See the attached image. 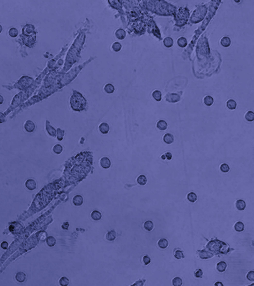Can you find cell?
Returning a JSON list of instances; mask_svg holds the SVG:
<instances>
[{
	"label": "cell",
	"instance_id": "cell-4",
	"mask_svg": "<svg viewBox=\"0 0 254 286\" xmlns=\"http://www.w3.org/2000/svg\"><path fill=\"white\" fill-rule=\"evenodd\" d=\"M73 203L75 206H80L83 203V198L80 195H76L73 198Z\"/></svg>",
	"mask_w": 254,
	"mask_h": 286
},
{
	"label": "cell",
	"instance_id": "cell-14",
	"mask_svg": "<svg viewBox=\"0 0 254 286\" xmlns=\"http://www.w3.org/2000/svg\"><path fill=\"white\" fill-rule=\"evenodd\" d=\"M16 279L17 282L23 283L25 281L26 279V275L25 273L22 272H18L16 275Z\"/></svg>",
	"mask_w": 254,
	"mask_h": 286
},
{
	"label": "cell",
	"instance_id": "cell-40",
	"mask_svg": "<svg viewBox=\"0 0 254 286\" xmlns=\"http://www.w3.org/2000/svg\"><path fill=\"white\" fill-rule=\"evenodd\" d=\"M203 275V272L200 269L197 270L195 273V276L197 278H202Z\"/></svg>",
	"mask_w": 254,
	"mask_h": 286
},
{
	"label": "cell",
	"instance_id": "cell-7",
	"mask_svg": "<svg viewBox=\"0 0 254 286\" xmlns=\"http://www.w3.org/2000/svg\"><path fill=\"white\" fill-rule=\"evenodd\" d=\"M25 186L29 190H33L36 188V183L33 179H29L26 182Z\"/></svg>",
	"mask_w": 254,
	"mask_h": 286
},
{
	"label": "cell",
	"instance_id": "cell-42",
	"mask_svg": "<svg viewBox=\"0 0 254 286\" xmlns=\"http://www.w3.org/2000/svg\"><path fill=\"white\" fill-rule=\"evenodd\" d=\"M8 242L7 241H3L1 244V247L4 249H7L8 247Z\"/></svg>",
	"mask_w": 254,
	"mask_h": 286
},
{
	"label": "cell",
	"instance_id": "cell-26",
	"mask_svg": "<svg viewBox=\"0 0 254 286\" xmlns=\"http://www.w3.org/2000/svg\"><path fill=\"white\" fill-rule=\"evenodd\" d=\"M104 89L105 92L107 93H112L115 90V88L112 84H107L105 85Z\"/></svg>",
	"mask_w": 254,
	"mask_h": 286
},
{
	"label": "cell",
	"instance_id": "cell-32",
	"mask_svg": "<svg viewBox=\"0 0 254 286\" xmlns=\"http://www.w3.org/2000/svg\"><path fill=\"white\" fill-rule=\"evenodd\" d=\"M53 150V151H54V152H55L56 154H60L62 152L63 149L62 146L61 145L57 144L55 146Z\"/></svg>",
	"mask_w": 254,
	"mask_h": 286
},
{
	"label": "cell",
	"instance_id": "cell-24",
	"mask_svg": "<svg viewBox=\"0 0 254 286\" xmlns=\"http://www.w3.org/2000/svg\"><path fill=\"white\" fill-rule=\"evenodd\" d=\"M59 283L61 286H68L70 284V280L67 277L63 276L60 279Z\"/></svg>",
	"mask_w": 254,
	"mask_h": 286
},
{
	"label": "cell",
	"instance_id": "cell-21",
	"mask_svg": "<svg viewBox=\"0 0 254 286\" xmlns=\"http://www.w3.org/2000/svg\"><path fill=\"white\" fill-rule=\"evenodd\" d=\"M46 243L49 247H53L56 244V240L54 237L50 236L46 239Z\"/></svg>",
	"mask_w": 254,
	"mask_h": 286
},
{
	"label": "cell",
	"instance_id": "cell-15",
	"mask_svg": "<svg viewBox=\"0 0 254 286\" xmlns=\"http://www.w3.org/2000/svg\"><path fill=\"white\" fill-rule=\"evenodd\" d=\"M143 227L147 231H151L154 227V224L151 221H147L144 223Z\"/></svg>",
	"mask_w": 254,
	"mask_h": 286
},
{
	"label": "cell",
	"instance_id": "cell-45",
	"mask_svg": "<svg viewBox=\"0 0 254 286\" xmlns=\"http://www.w3.org/2000/svg\"><path fill=\"white\" fill-rule=\"evenodd\" d=\"M214 285H215V286H223V284L221 282H217V283L214 284Z\"/></svg>",
	"mask_w": 254,
	"mask_h": 286
},
{
	"label": "cell",
	"instance_id": "cell-5",
	"mask_svg": "<svg viewBox=\"0 0 254 286\" xmlns=\"http://www.w3.org/2000/svg\"><path fill=\"white\" fill-rule=\"evenodd\" d=\"M99 130L102 134H107L110 130V127L108 123L103 122L100 124L99 126Z\"/></svg>",
	"mask_w": 254,
	"mask_h": 286
},
{
	"label": "cell",
	"instance_id": "cell-29",
	"mask_svg": "<svg viewBox=\"0 0 254 286\" xmlns=\"http://www.w3.org/2000/svg\"><path fill=\"white\" fill-rule=\"evenodd\" d=\"M173 285L175 286H181L183 285V281L181 278L176 277L172 280Z\"/></svg>",
	"mask_w": 254,
	"mask_h": 286
},
{
	"label": "cell",
	"instance_id": "cell-13",
	"mask_svg": "<svg viewBox=\"0 0 254 286\" xmlns=\"http://www.w3.org/2000/svg\"><path fill=\"white\" fill-rule=\"evenodd\" d=\"M156 126H157V127L158 128L159 130L164 131L166 130L168 125H167V123L165 121L163 120H159L157 123Z\"/></svg>",
	"mask_w": 254,
	"mask_h": 286
},
{
	"label": "cell",
	"instance_id": "cell-43",
	"mask_svg": "<svg viewBox=\"0 0 254 286\" xmlns=\"http://www.w3.org/2000/svg\"><path fill=\"white\" fill-rule=\"evenodd\" d=\"M61 133H60V132L58 131V133H57L58 134V138L59 140H62L63 139V137L64 136V131H60Z\"/></svg>",
	"mask_w": 254,
	"mask_h": 286
},
{
	"label": "cell",
	"instance_id": "cell-41",
	"mask_svg": "<svg viewBox=\"0 0 254 286\" xmlns=\"http://www.w3.org/2000/svg\"><path fill=\"white\" fill-rule=\"evenodd\" d=\"M69 226H70L69 223L67 222H64L63 223L62 225V227L63 230H68V228L69 227Z\"/></svg>",
	"mask_w": 254,
	"mask_h": 286
},
{
	"label": "cell",
	"instance_id": "cell-10",
	"mask_svg": "<svg viewBox=\"0 0 254 286\" xmlns=\"http://www.w3.org/2000/svg\"><path fill=\"white\" fill-rule=\"evenodd\" d=\"M102 214L99 211L97 210L93 211L91 213V217L94 221H98L102 218Z\"/></svg>",
	"mask_w": 254,
	"mask_h": 286
},
{
	"label": "cell",
	"instance_id": "cell-6",
	"mask_svg": "<svg viewBox=\"0 0 254 286\" xmlns=\"http://www.w3.org/2000/svg\"><path fill=\"white\" fill-rule=\"evenodd\" d=\"M117 237V233L115 230L108 231L106 235V239L110 241H113Z\"/></svg>",
	"mask_w": 254,
	"mask_h": 286
},
{
	"label": "cell",
	"instance_id": "cell-18",
	"mask_svg": "<svg viewBox=\"0 0 254 286\" xmlns=\"http://www.w3.org/2000/svg\"><path fill=\"white\" fill-rule=\"evenodd\" d=\"M158 245L160 248L165 249L168 246V241L165 239H161L158 241Z\"/></svg>",
	"mask_w": 254,
	"mask_h": 286
},
{
	"label": "cell",
	"instance_id": "cell-3",
	"mask_svg": "<svg viewBox=\"0 0 254 286\" xmlns=\"http://www.w3.org/2000/svg\"><path fill=\"white\" fill-rule=\"evenodd\" d=\"M101 166L104 169H108L111 167V163L110 159L107 157H103L100 160Z\"/></svg>",
	"mask_w": 254,
	"mask_h": 286
},
{
	"label": "cell",
	"instance_id": "cell-38",
	"mask_svg": "<svg viewBox=\"0 0 254 286\" xmlns=\"http://www.w3.org/2000/svg\"><path fill=\"white\" fill-rule=\"evenodd\" d=\"M47 232L45 231H40L39 233V235H38V237L39 238V239L40 240H45L47 237Z\"/></svg>",
	"mask_w": 254,
	"mask_h": 286
},
{
	"label": "cell",
	"instance_id": "cell-17",
	"mask_svg": "<svg viewBox=\"0 0 254 286\" xmlns=\"http://www.w3.org/2000/svg\"><path fill=\"white\" fill-rule=\"evenodd\" d=\"M137 181L138 184L143 186L146 184L147 180L145 175H140L137 177Z\"/></svg>",
	"mask_w": 254,
	"mask_h": 286
},
{
	"label": "cell",
	"instance_id": "cell-34",
	"mask_svg": "<svg viewBox=\"0 0 254 286\" xmlns=\"http://www.w3.org/2000/svg\"><path fill=\"white\" fill-rule=\"evenodd\" d=\"M208 252L205 251L204 250H203L201 251L200 252V254H204V255H200V257L202 259H208L209 258H211V257H212L213 256V254H212V253L209 254H207V255H206V254Z\"/></svg>",
	"mask_w": 254,
	"mask_h": 286
},
{
	"label": "cell",
	"instance_id": "cell-46",
	"mask_svg": "<svg viewBox=\"0 0 254 286\" xmlns=\"http://www.w3.org/2000/svg\"><path fill=\"white\" fill-rule=\"evenodd\" d=\"M4 102V98L1 95H0V104H2Z\"/></svg>",
	"mask_w": 254,
	"mask_h": 286
},
{
	"label": "cell",
	"instance_id": "cell-22",
	"mask_svg": "<svg viewBox=\"0 0 254 286\" xmlns=\"http://www.w3.org/2000/svg\"><path fill=\"white\" fill-rule=\"evenodd\" d=\"M152 96L155 101H160L162 99V94L160 91L155 90L152 93Z\"/></svg>",
	"mask_w": 254,
	"mask_h": 286
},
{
	"label": "cell",
	"instance_id": "cell-28",
	"mask_svg": "<svg viewBox=\"0 0 254 286\" xmlns=\"http://www.w3.org/2000/svg\"><path fill=\"white\" fill-rule=\"evenodd\" d=\"M187 199L190 202L195 203L197 200V196L194 192H190L188 194Z\"/></svg>",
	"mask_w": 254,
	"mask_h": 286
},
{
	"label": "cell",
	"instance_id": "cell-44",
	"mask_svg": "<svg viewBox=\"0 0 254 286\" xmlns=\"http://www.w3.org/2000/svg\"><path fill=\"white\" fill-rule=\"evenodd\" d=\"M165 158H167V159L168 160H171L172 159V154L171 153H170V152H166L165 155Z\"/></svg>",
	"mask_w": 254,
	"mask_h": 286
},
{
	"label": "cell",
	"instance_id": "cell-25",
	"mask_svg": "<svg viewBox=\"0 0 254 286\" xmlns=\"http://www.w3.org/2000/svg\"><path fill=\"white\" fill-rule=\"evenodd\" d=\"M177 43L179 46L182 48H183L186 46L187 45V39L184 37H181L178 39Z\"/></svg>",
	"mask_w": 254,
	"mask_h": 286
},
{
	"label": "cell",
	"instance_id": "cell-35",
	"mask_svg": "<svg viewBox=\"0 0 254 286\" xmlns=\"http://www.w3.org/2000/svg\"><path fill=\"white\" fill-rule=\"evenodd\" d=\"M174 256L177 259H182V258H183L184 257V256L183 251H181V250H176L175 252V253H174Z\"/></svg>",
	"mask_w": 254,
	"mask_h": 286
},
{
	"label": "cell",
	"instance_id": "cell-27",
	"mask_svg": "<svg viewBox=\"0 0 254 286\" xmlns=\"http://www.w3.org/2000/svg\"><path fill=\"white\" fill-rule=\"evenodd\" d=\"M116 36L117 38L119 39H123L126 36V32L125 31L122 29H119L117 30L115 33Z\"/></svg>",
	"mask_w": 254,
	"mask_h": 286
},
{
	"label": "cell",
	"instance_id": "cell-9",
	"mask_svg": "<svg viewBox=\"0 0 254 286\" xmlns=\"http://www.w3.org/2000/svg\"><path fill=\"white\" fill-rule=\"evenodd\" d=\"M231 41L230 38L227 36H224L221 40V45L224 47H228L231 45Z\"/></svg>",
	"mask_w": 254,
	"mask_h": 286
},
{
	"label": "cell",
	"instance_id": "cell-39",
	"mask_svg": "<svg viewBox=\"0 0 254 286\" xmlns=\"http://www.w3.org/2000/svg\"><path fill=\"white\" fill-rule=\"evenodd\" d=\"M142 260H143L144 264L146 265H148L150 263V262H151L150 257L148 256V255H145V256L143 257Z\"/></svg>",
	"mask_w": 254,
	"mask_h": 286
},
{
	"label": "cell",
	"instance_id": "cell-33",
	"mask_svg": "<svg viewBox=\"0 0 254 286\" xmlns=\"http://www.w3.org/2000/svg\"><path fill=\"white\" fill-rule=\"evenodd\" d=\"M9 35L12 37H16V36H17L18 35V30H17V28H15V27H13V28H11L9 30Z\"/></svg>",
	"mask_w": 254,
	"mask_h": 286
},
{
	"label": "cell",
	"instance_id": "cell-37",
	"mask_svg": "<svg viewBox=\"0 0 254 286\" xmlns=\"http://www.w3.org/2000/svg\"><path fill=\"white\" fill-rule=\"evenodd\" d=\"M246 277L247 278V279L248 280H249L250 281H252V282H254V271H249L247 275V276Z\"/></svg>",
	"mask_w": 254,
	"mask_h": 286
},
{
	"label": "cell",
	"instance_id": "cell-36",
	"mask_svg": "<svg viewBox=\"0 0 254 286\" xmlns=\"http://www.w3.org/2000/svg\"><path fill=\"white\" fill-rule=\"evenodd\" d=\"M221 170L223 173H228L230 170L229 165L226 164H223L221 166Z\"/></svg>",
	"mask_w": 254,
	"mask_h": 286
},
{
	"label": "cell",
	"instance_id": "cell-12",
	"mask_svg": "<svg viewBox=\"0 0 254 286\" xmlns=\"http://www.w3.org/2000/svg\"><path fill=\"white\" fill-rule=\"evenodd\" d=\"M174 136L170 133H167L163 137V141L167 144H171L174 142Z\"/></svg>",
	"mask_w": 254,
	"mask_h": 286
},
{
	"label": "cell",
	"instance_id": "cell-31",
	"mask_svg": "<svg viewBox=\"0 0 254 286\" xmlns=\"http://www.w3.org/2000/svg\"><path fill=\"white\" fill-rule=\"evenodd\" d=\"M113 50L115 52H118L122 48V45L119 42H114L112 44Z\"/></svg>",
	"mask_w": 254,
	"mask_h": 286
},
{
	"label": "cell",
	"instance_id": "cell-48",
	"mask_svg": "<svg viewBox=\"0 0 254 286\" xmlns=\"http://www.w3.org/2000/svg\"><path fill=\"white\" fill-rule=\"evenodd\" d=\"M2 30H3V27H2V26H1V25H0V33L2 32Z\"/></svg>",
	"mask_w": 254,
	"mask_h": 286
},
{
	"label": "cell",
	"instance_id": "cell-30",
	"mask_svg": "<svg viewBox=\"0 0 254 286\" xmlns=\"http://www.w3.org/2000/svg\"><path fill=\"white\" fill-rule=\"evenodd\" d=\"M246 120L249 122L253 121L254 120V113L252 111H249L246 113L245 115Z\"/></svg>",
	"mask_w": 254,
	"mask_h": 286
},
{
	"label": "cell",
	"instance_id": "cell-16",
	"mask_svg": "<svg viewBox=\"0 0 254 286\" xmlns=\"http://www.w3.org/2000/svg\"><path fill=\"white\" fill-rule=\"evenodd\" d=\"M226 106L230 110H234L236 109L237 106V103L233 99H229L226 102Z\"/></svg>",
	"mask_w": 254,
	"mask_h": 286
},
{
	"label": "cell",
	"instance_id": "cell-2",
	"mask_svg": "<svg viewBox=\"0 0 254 286\" xmlns=\"http://www.w3.org/2000/svg\"><path fill=\"white\" fill-rule=\"evenodd\" d=\"M166 100L170 103H176L180 101V97L177 93H169L166 95Z\"/></svg>",
	"mask_w": 254,
	"mask_h": 286
},
{
	"label": "cell",
	"instance_id": "cell-1",
	"mask_svg": "<svg viewBox=\"0 0 254 286\" xmlns=\"http://www.w3.org/2000/svg\"><path fill=\"white\" fill-rule=\"evenodd\" d=\"M87 101L80 93L74 91L70 99V104L73 109L76 111L83 110L87 106Z\"/></svg>",
	"mask_w": 254,
	"mask_h": 286
},
{
	"label": "cell",
	"instance_id": "cell-20",
	"mask_svg": "<svg viewBox=\"0 0 254 286\" xmlns=\"http://www.w3.org/2000/svg\"><path fill=\"white\" fill-rule=\"evenodd\" d=\"M204 104L207 106H210L213 105V103L214 99L213 97H211L210 96H207L204 97Z\"/></svg>",
	"mask_w": 254,
	"mask_h": 286
},
{
	"label": "cell",
	"instance_id": "cell-23",
	"mask_svg": "<svg viewBox=\"0 0 254 286\" xmlns=\"http://www.w3.org/2000/svg\"><path fill=\"white\" fill-rule=\"evenodd\" d=\"M244 225L241 222H238L234 225V228L235 231L238 232H242L244 230Z\"/></svg>",
	"mask_w": 254,
	"mask_h": 286
},
{
	"label": "cell",
	"instance_id": "cell-19",
	"mask_svg": "<svg viewBox=\"0 0 254 286\" xmlns=\"http://www.w3.org/2000/svg\"><path fill=\"white\" fill-rule=\"evenodd\" d=\"M163 44L167 48H170L173 45V40L170 37H167L164 39Z\"/></svg>",
	"mask_w": 254,
	"mask_h": 286
},
{
	"label": "cell",
	"instance_id": "cell-8",
	"mask_svg": "<svg viewBox=\"0 0 254 286\" xmlns=\"http://www.w3.org/2000/svg\"><path fill=\"white\" fill-rule=\"evenodd\" d=\"M236 207L238 210L244 211L246 208V202L241 199L238 200L236 202Z\"/></svg>",
	"mask_w": 254,
	"mask_h": 286
},
{
	"label": "cell",
	"instance_id": "cell-47",
	"mask_svg": "<svg viewBox=\"0 0 254 286\" xmlns=\"http://www.w3.org/2000/svg\"><path fill=\"white\" fill-rule=\"evenodd\" d=\"M161 158H162V159H163V160H165V159H166L165 156V155H162V156H161Z\"/></svg>",
	"mask_w": 254,
	"mask_h": 286
},
{
	"label": "cell",
	"instance_id": "cell-11",
	"mask_svg": "<svg viewBox=\"0 0 254 286\" xmlns=\"http://www.w3.org/2000/svg\"><path fill=\"white\" fill-rule=\"evenodd\" d=\"M227 267L226 263L224 261H221L218 262L217 265V269L220 272H224Z\"/></svg>",
	"mask_w": 254,
	"mask_h": 286
}]
</instances>
